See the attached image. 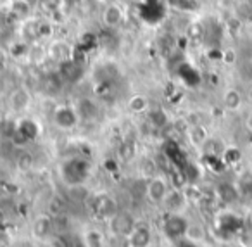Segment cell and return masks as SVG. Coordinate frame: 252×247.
Returning a JSON list of instances; mask_svg holds the SVG:
<instances>
[{
	"label": "cell",
	"mask_w": 252,
	"mask_h": 247,
	"mask_svg": "<svg viewBox=\"0 0 252 247\" xmlns=\"http://www.w3.org/2000/svg\"><path fill=\"white\" fill-rule=\"evenodd\" d=\"M102 25L109 30H116L125 23V9L116 2H107L102 9Z\"/></svg>",
	"instance_id": "cell-1"
},
{
	"label": "cell",
	"mask_w": 252,
	"mask_h": 247,
	"mask_svg": "<svg viewBox=\"0 0 252 247\" xmlns=\"http://www.w3.org/2000/svg\"><path fill=\"white\" fill-rule=\"evenodd\" d=\"M162 228H164V233L171 240H180L185 233H189L190 225L183 216H180L178 212H175V214H169L168 218H166Z\"/></svg>",
	"instance_id": "cell-2"
},
{
	"label": "cell",
	"mask_w": 252,
	"mask_h": 247,
	"mask_svg": "<svg viewBox=\"0 0 252 247\" xmlns=\"http://www.w3.org/2000/svg\"><path fill=\"white\" fill-rule=\"evenodd\" d=\"M88 168L83 161L73 159L64 166V178L67 180V183L71 185H81V181L87 178Z\"/></svg>",
	"instance_id": "cell-3"
},
{
	"label": "cell",
	"mask_w": 252,
	"mask_h": 247,
	"mask_svg": "<svg viewBox=\"0 0 252 247\" xmlns=\"http://www.w3.org/2000/svg\"><path fill=\"white\" fill-rule=\"evenodd\" d=\"M135 219L131 218L128 212H116L111 218V230L114 235H123L128 237L131 233V230L135 228Z\"/></svg>",
	"instance_id": "cell-4"
},
{
	"label": "cell",
	"mask_w": 252,
	"mask_h": 247,
	"mask_svg": "<svg viewBox=\"0 0 252 247\" xmlns=\"http://www.w3.org/2000/svg\"><path fill=\"white\" fill-rule=\"evenodd\" d=\"M94 211H95V214H98V218L111 219L112 216L118 212V206H116L114 199H111L109 195H98V197L95 199Z\"/></svg>",
	"instance_id": "cell-5"
},
{
	"label": "cell",
	"mask_w": 252,
	"mask_h": 247,
	"mask_svg": "<svg viewBox=\"0 0 252 247\" xmlns=\"http://www.w3.org/2000/svg\"><path fill=\"white\" fill-rule=\"evenodd\" d=\"M166 195H168V185L166 180H162L161 176H154L151 181L147 183V197L152 202H164Z\"/></svg>",
	"instance_id": "cell-6"
},
{
	"label": "cell",
	"mask_w": 252,
	"mask_h": 247,
	"mask_svg": "<svg viewBox=\"0 0 252 247\" xmlns=\"http://www.w3.org/2000/svg\"><path fill=\"white\" fill-rule=\"evenodd\" d=\"M126 239H128L130 247H149L151 246V240H152V233L147 226L137 225Z\"/></svg>",
	"instance_id": "cell-7"
},
{
	"label": "cell",
	"mask_w": 252,
	"mask_h": 247,
	"mask_svg": "<svg viewBox=\"0 0 252 247\" xmlns=\"http://www.w3.org/2000/svg\"><path fill=\"white\" fill-rule=\"evenodd\" d=\"M54 121H56V125L61 126V128H73L78 123V114L71 107L64 106V107H59L54 112Z\"/></svg>",
	"instance_id": "cell-8"
},
{
	"label": "cell",
	"mask_w": 252,
	"mask_h": 247,
	"mask_svg": "<svg viewBox=\"0 0 252 247\" xmlns=\"http://www.w3.org/2000/svg\"><path fill=\"white\" fill-rule=\"evenodd\" d=\"M9 102H11V107L14 109V111H25L30 106V102H32V95H30L28 90H25V88H21V87L14 88V90L11 92Z\"/></svg>",
	"instance_id": "cell-9"
},
{
	"label": "cell",
	"mask_w": 252,
	"mask_h": 247,
	"mask_svg": "<svg viewBox=\"0 0 252 247\" xmlns=\"http://www.w3.org/2000/svg\"><path fill=\"white\" fill-rule=\"evenodd\" d=\"M183 204H185V197H183L180 192H176V190L168 192V195H166V199H164V206L168 208V211L171 212V214L178 212L180 209L183 208Z\"/></svg>",
	"instance_id": "cell-10"
},
{
	"label": "cell",
	"mask_w": 252,
	"mask_h": 247,
	"mask_svg": "<svg viewBox=\"0 0 252 247\" xmlns=\"http://www.w3.org/2000/svg\"><path fill=\"white\" fill-rule=\"evenodd\" d=\"M52 232V219L49 218H40L38 221L35 223V235L36 237H45Z\"/></svg>",
	"instance_id": "cell-11"
},
{
	"label": "cell",
	"mask_w": 252,
	"mask_h": 247,
	"mask_svg": "<svg viewBox=\"0 0 252 247\" xmlns=\"http://www.w3.org/2000/svg\"><path fill=\"white\" fill-rule=\"evenodd\" d=\"M240 104H242V97L237 90H228L224 94V106L228 109H237L240 107Z\"/></svg>",
	"instance_id": "cell-12"
},
{
	"label": "cell",
	"mask_w": 252,
	"mask_h": 247,
	"mask_svg": "<svg viewBox=\"0 0 252 247\" xmlns=\"http://www.w3.org/2000/svg\"><path fill=\"white\" fill-rule=\"evenodd\" d=\"M128 106H130V109L133 112H142L149 107V101L144 95H133V97L130 99V104Z\"/></svg>",
	"instance_id": "cell-13"
},
{
	"label": "cell",
	"mask_w": 252,
	"mask_h": 247,
	"mask_svg": "<svg viewBox=\"0 0 252 247\" xmlns=\"http://www.w3.org/2000/svg\"><path fill=\"white\" fill-rule=\"evenodd\" d=\"M237 221H240V219L235 214H224L223 219H221L220 228L226 233H233V232H237V228H238V226H233V223H237Z\"/></svg>",
	"instance_id": "cell-14"
},
{
	"label": "cell",
	"mask_w": 252,
	"mask_h": 247,
	"mask_svg": "<svg viewBox=\"0 0 252 247\" xmlns=\"http://www.w3.org/2000/svg\"><path fill=\"white\" fill-rule=\"evenodd\" d=\"M67 228H69V219L66 218L64 214H56L52 218V230H56V232L63 233V232H67Z\"/></svg>",
	"instance_id": "cell-15"
},
{
	"label": "cell",
	"mask_w": 252,
	"mask_h": 247,
	"mask_svg": "<svg viewBox=\"0 0 252 247\" xmlns=\"http://www.w3.org/2000/svg\"><path fill=\"white\" fill-rule=\"evenodd\" d=\"M220 194H221V197H223L224 201H231V199L237 197V192H235V188L231 187V185H221Z\"/></svg>",
	"instance_id": "cell-16"
},
{
	"label": "cell",
	"mask_w": 252,
	"mask_h": 247,
	"mask_svg": "<svg viewBox=\"0 0 252 247\" xmlns=\"http://www.w3.org/2000/svg\"><path fill=\"white\" fill-rule=\"evenodd\" d=\"M226 161H230V163H235V161L240 157V152L238 150H235V149H230V150H226Z\"/></svg>",
	"instance_id": "cell-17"
},
{
	"label": "cell",
	"mask_w": 252,
	"mask_h": 247,
	"mask_svg": "<svg viewBox=\"0 0 252 247\" xmlns=\"http://www.w3.org/2000/svg\"><path fill=\"white\" fill-rule=\"evenodd\" d=\"M223 59L226 61V63H235V50L228 49L223 52Z\"/></svg>",
	"instance_id": "cell-18"
},
{
	"label": "cell",
	"mask_w": 252,
	"mask_h": 247,
	"mask_svg": "<svg viewBox=\"0 0 252 247\" xmlns=\"http://www.w3.org/2000/svg\"><path fill=\"white\" fill-rule=\"evenodd\" d=\"M176 247H199V246L195 242H180Z\"/></svg>",
	"instance_id": "cell-19"
},
{
	"label": "cell",
	"mask_w": 252,
	"mask_h": 247,
	"mask_svg": "<svg viewBox=\"0 0 252 247\" xmlns=\"http://www.w3.org/2000/svg\"><path fill=\"white\" fill-rule=\"evenodd\" d=\"M247 126H249V130H251V132H252V116L247 119Z\"/></svg>",
	"instance_id": "cell-20"
},
{
	"label": "cell",
	"mask_w": 252,
	"mask_h": 247,
	"mask_svg": "<svg viewBox=\"0 0 252 247\" xmlns=\"http://www.w3.org/2000/svg\"><path fill=\"white\" fill-rule=\"evenodd\" d=\"M251 99H252V90H251Z\"/></svg>",
	"instance_id": "cell-21"
},
{
	"label": "cell",
	"mask_w": 252,
	"mask_h": 247,
	"mask_svg": "<svg viewBox=\"0 0 252 247\" xmlns=\"http://www.w3.org/2000/svg\"><path fill=\"white\" fill-rule=\"evenodd\" d=\"M18 247H23V246H18Z\"/></svg>",
	"instance_id": "cell-22"
}]
</instances>
